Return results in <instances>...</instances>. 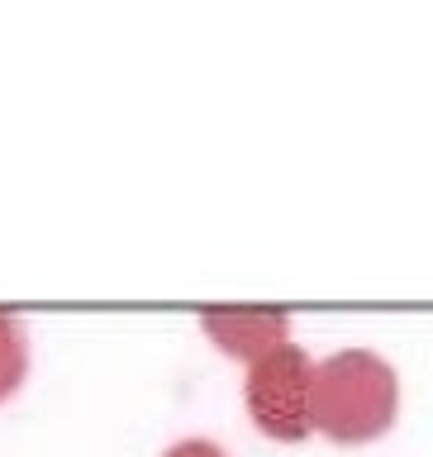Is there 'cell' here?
I'll return each mask as SVG.
<instances>
[{"instance_id": "6da1fadb", "label": "cell", "mask_w": 433, "mask_h": 457, "mask_svg": "<svg viewBox=\"0 0 433 457\" xmlns=\"http://www.w3.org/2000/svg\"><path fill=\"white\" fill-rule=\"evenodd\" d=\"M400 381L396 367L371 348H338L314 362L310 424L334 443H371L396 424Z\"/></svg>"}, {"instance_id": "7a4b0ae2", "label": "cell", "mask_w": 433, "mask_h": 457, "mask_svg": "<svg viewBox=\"0 0 433 457\" xmlns=\"http://www.w3.org/2000/svg\"><path fill=\"white\" fill-rule=\"evenodd\" d=\"M310 381H314V362L296 343H286V348L267 353L262 362H253L248 381H243V405H248L253 424L267 438L300 443L314 428L310 424Z\"/></svg>"}, {"instance_id": "3957f363", "label": "cell", "mask_w": 433, "mask_h": 457, "mask_svg": "<svg viewBox=\"0 0 433 457\" xmlns=\"http://www.w3.org/2000/svg\"><path fill=\"white\" fill-rule=\"evenodd\" d=\"M200 328L220 353L238 357L248 367L291 343V314L286 310H210L200 314Z\"/></svg>"}, {"instance_id": "277c9868", "label": "cell", "mask_w": 433, "mask_h": 457, "mask_svg": "<svg viewBox=\"0 0 433 457\" xmlns=\"http://www.w3.org/2000/svg\"><path fill=\"white\" fill-rule=\"evenodd\" d=\"M29 377V328L14 310H0V400H10Z\"/></svg>"}, {"instance_id": "5b68a950", "label": "cell", "mask_w": 433, "mask_h": 457, "mask_svg": "<svg viewBox=\"0 0 433 457\" xmlns=\"http://www.w3.org/2000/svg\"><path fill=\"white\" fill-rule=\"evenodd\" d=\"M162 457H229L220 443H210V438H181V443H171V448Z\"/></svg>"}]
</instances>
